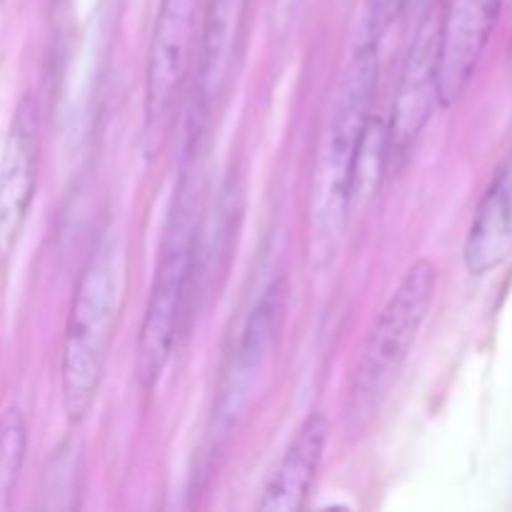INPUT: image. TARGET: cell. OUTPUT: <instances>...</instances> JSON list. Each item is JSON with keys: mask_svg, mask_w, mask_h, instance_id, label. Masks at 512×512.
<instances>
[{"mask_svg": "<svg viewBox=\"0 0 512 512\" xmlns=\"http://www.w3.org/2000/svg\"><path fill=\"white\" fill-rule=\"evenodd\" d=\"M378 48L358 45L340 75L320 125L308 193L310 250L320 263L330 258L353 215V185L378 90Z\"/></svg>", "mask_w": 512, "mask_h": 512, "instance_id": "1", "label": "cell"}, {"mask_svg": "<svg viewBox=\"0 0 512 512\" xmlns=\"http://www.w3.org/2000/svg\"><path fill=\"white\" fill-rule=\"evenodd\" d=\"M40 160L38 105L30 95L20 100L0 155V260L18 245L35 198Z\"/></svg>", "mask_w": 512, "mask_h": 512, "instance_id": "8", "label": "cell"}, {"mask_svg": "<svg viewBox=\"0 0 512 512\" xmlns=\"http://www.w3.org/2000/svg\"><path fill=\"white\" fill-rule=\"evenodd\" d=\"M438 20L425 18L400 68L388 133V165L398 168L430 123L438 100Z\"/></svg>", "mask_w": 512, "mask_h": 512, "instance_id": "6", "label": "cell"}, {"mask_svg": "<svg viewBox=\"0 0 512 512\" xmlns=\"http://www.w3.org/2000/svg\"><path fill=\"white\" fill-rule=\"evenodd\" d=\"M193 173L195 168L180 173L173 208H170L168 225H165L163 245H160L158 268H155L153 285H150L143 325H140L135 375H138V383L143 390H153L163 370L168 368L190 280L195 278L200 203L198 183H195Z\"/></svg>", "mask_w": 512, "mask_h": 512, "instance_id": "4", "label": "cell"}, {"mask_svg": "<svg viewBox=\"0 0 512 512\" xmlns=\"http://www.w3.org/2000/svg\"><path fill=\"white\" fill-rule=\"evenodd\" d=\"M503 0H448L438 20V100L458 103L493 38Z\"/></svg>", "mask_w": 512, "mask_h": 512, "instance_id": "7", "label": "cell"}, {"mask_svg": "<svg viewBox=\"0 0 512 512\" xmlns=\"http://www.w3.org/2000/svg\"><path fill=\"white\" fill-rule=\"evenodd\" d=\"M250 0H208L200 33L198 58H195V95H193V125L190 135L198 138L208 125L210 113L223 98L235 60H238L240 40H243L245 20H248Z\"/></svg>", "mask_w": 512, "mask_h": 512, "instance_id": "10", "label": "cell"}, {"mask_svg": "<svg viewBox=\"0 0 512 512\" xmlns=\"http://www.w3.org/2000/svg\"><path fill=\"white\" fill-rule=\"evenodd\" d=\"M123 278V245L118 235L108 233L95 243L88 263L83 265L65 323L60 393L70 423H80L98 395L110 343L118 328Z\"/></svg>", "mask_w": 512, "mask_h": 512, "instance_id": "2", "label": "cell"}, {"mask_svg": "<svg viewBox=\"0 0 512 512\" xmlns=\"http://www.w3.org/2000/svg\"><path fill=\"white\" fill-rule=\"evenodd\" d=\"M300 0H273V20L280 30H288L290 20L298 15Z\"/></svg>", "mask_w": 512, "mask_h": 512, "instance_id": "15", "label": "cell"}, {"mask_svg": "<svg viewBox=\"0 0 512 512\" xmlns=\"http://www.w3.org/2000/svg\"><path fill=\"white\" fill-rule=\"evenodd\" d=\"M285 288L283 280L270 285L258 298L255 308L250 310V318L243 328L238 350L233 355V365L225 373L223 390L218 400V420L220 425H233L235 418L245 410V405L253 400L258 390L260 375L268 368L275 348H278L280 325L285 315Z\"/></svg>", "mask_w": 512, "mask_h": 512, "instance_id": "9", "label": "cell"}, {"mask_svg": "<svg viewBox=\"0 0 512 512\" xmlns=\"http://www.w3.org/2000/svg\"><path fill=\"white\" fill-rule=\"evenodd\" d=\"M510 73H512V40H510Z\"/></svg>", "mask_w": 512, "mask_h": 512, "instance_id": "16", "label": "cell"}, {"mask_svg": "<svg viewBox=\"0 0 512 512\" xmlns=\"http://www.w3.org/2000/svg\"><path fill=\"white\" fill-rule=\"evenodd\" d=\"M512 253V173L503 168L485 190L465 240L463 260L473 275H488Z\"/></svg>", "mask_w": 512, "mask_h": 512, "instance_id": "12", "label": "cell"}, {"mask_svg": "<svg viewBox=\"0 0 512 512\" xmlns=\"http://www.w3.org/2000/svg\"><path fill=\"white\" fill-rule=\"evenodd\" d=\"M330 423L323 413H310L295 433L293 443L265 483L258 500L260 512H298L308 503V495L318 478L328 445Z\"/></svg>", "mask_w": 512, "mask_h": 512, "instance_id": "11", "label": "cell"}, {"mask_svg": "<svg viewBox=\"0 0 512 512\" xmlns=\"http://www.w3.org/2000/svg\"><path fill=\"white\" fill-rule=\"evenodd\" d=\"M208 0H160L145 68V138L158 150L198 58Z\"/></svg>", "mask_w": 512, "mask_h": 512, "instance_id": "5", "label": "cell"}, {"mask_svg": "<svg viewBox=\"0 0 512 512\" xmlns=\"http://www.w3.org/2000/svg\"><path fill=\"white\" fill-rule=\"evenodd\" d=\"M408 3L410 0H368L363 13V35H360L358 45H373V48H378L380 38L405 13Z\"/></svg>", "mask_w": 512, "mask_h": 512, "instance_id": "14", "label": "cell"}, {"mask_svg": "<svg viewBox=\"0 0 512 512\" xmlns=\"http://www.w3.org/2000/svg\"><path fill=\"white\" fill-rule=\"evenodd\" d=\"M435 290L438 268L430 260H418L410 265L385 308L380 310L345 398L343 423L350 438L363 435L388 403L390 390L400 378V370L408 363L410 350L428 320Z\"/></svg>", "mask_w": 512, "mask_h": 512, "instance_id": "3", "label": "cell"}, {"mask_svg": "<svg viewBox=\"0 0 512 512\" xmlns=\"http://www.w3.org/2000/svg\"><path fill=\"white\" fill-rule=\"evenodd\" d=\"M28 450V428L20 410H8L0 418V508H5L13 495L15 483L25 463Z\"/></svg>", "mask_w": 512, "mask_h": 512, "instance_id": "13", "label": "cell"}]
</instances>
